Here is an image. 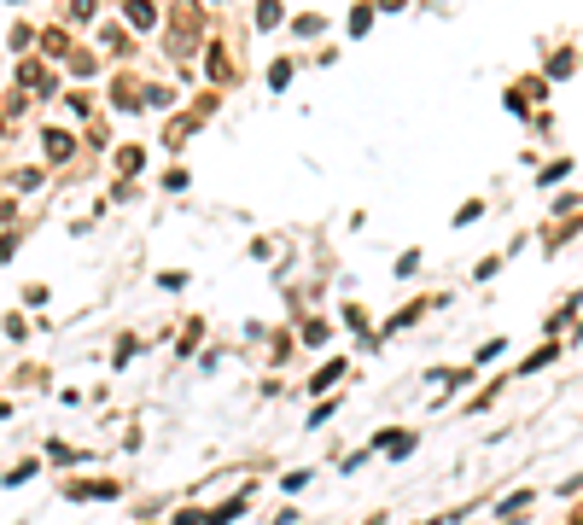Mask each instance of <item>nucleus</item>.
Masks as SVG:
<instances>
[{
    "label": "nucleus",
    "instance_id": "nucleus-1",
    "mask_svg": "<svg viewBox=\"0 0 583 525\" xmlns=\"http://www.w3.org/2000/svg\"><path fill=\"white\" fill-rule=\"evenodd\" d=\"M41 146H47V158H53V164H65L70 152H76V140H70L65 129H47V135H41Z\"/></svg>",
    "mask_w": 583,
    "mask_h": 525
},
{
    "label": "nucleus",
    "instance_id": "nucleus-2",
    "mask_svg": "<svg viewBox=\"0 0 583 525\" xmlns=\"http://www.w3.org/2000/svg\"><path fill=\"white\" fill-rule=\"evenodd\" d=\"M123 18H129L135 30H152V24H158V6H146V0H129V6H123Z\"/></svg>",
    "mask_w": 583,
    "mask_h": 525
},
{
    "label": "nucleus",
    "instance_id": "nucleus-3",
    "mask_svg": "<svg viewBox=\"0 0 583 525\" xmlns=\"http://www.w3.org/2000/svg\"><path fill=\"white\" fill-rule=\"evenodd\" d=\"M554 356H560V339H549V345H543V350H531V356L519 362V374H537V368H549Z\"/></svg>",
    "mask_w": 583,
    "mask_h": 525
},
{
    "label": "nucleus",
    "instance_id": "nucleus-4",
    "mask_svg": "<svg viewBox=\"0 0 583 525\" xmlns=\"http://www.w3.org/2000/svg\"><path fill=\"white\" fill-rule=\"evenodd\" d=\"M578 65H583V59H572V53L560 47V53H549V65H543V82H549V76H572Z\"/></svg>",
    "mask_w": 583,
    "mask_h": 525
},
{
    "label": "nucleus",
    "instance_id": "nucleus-5",
    "mask_svg": "<svg viewBox=\"0 0 583 525\" xmlns=\"http://www.w3.org/2000/svg\"><path fill=\"white\" fill-rule=\"evenodd\" d=\"M339 374H344V356H333L327 368H315V374H309V391H327V385L339 380Z\"/></svg>",
    "mask_w": 583,
    "mask_h": 525
},
{
    "label": "nucleus",
    "instance_id": "nucleus-6",
    "mask_svg": "<svg viewBox=\"0 0 583 525\" xmlns=\"http://www.w3.org/2000/svg\"><path fill=\"white\" fill-rule=\"evenodd\" d=\"M566 175H572V158H554V164L537 170V187H554V181H566Z\"/></svg>",
    "mask_w": 583,
    "mask_h": 525
},
{
    "label": "nucleus",
    "instance_id": "nucleus-7",
    "mask_svg": "<svg viewBox=\"0 0 583 525\" xmlns=\"http://www.w3.org/2000/svg\"><path fill=\"white\" fill-rule=\"evenodd\" d=\"M240 514H245V496H234V502H222V508L210 514V525H234Z\"/></svg>",
    "mask_w": 583,
    "mask_h": 525
},
{
    "label": "nucleus",
    "instance_id": "nucleus-8",
    "mask_svg": "<svg viewBox=\"0 0 583 525\" xmlns=\"http://www.w3.org/2000/svg\"><path fill=\"white\" fill-rule=\"evenodd\" d=\"M525 508H531V490H514V496L502 502V520H514V514H525ZM514 525H519V520H514Z\"/></svg>",
    "mask_w": 583,
    "mask_h": 525
},
{
    "label": "nucleus",
    "instance_id": "nucleus-9",
    "mask_svg": "<svg viewBox=\"0 0 583 525\" xmlns=\"http://www.w3.org/2000/svg\"><path fill=\"white\" fill-rule=\"evenodd\" d=\"M368 24H374V6H356V12H350V35H362Z\"/></svg>",
    "mask_w": 583,
    "mask_h": 525
},
{
    "label": "nucleus",
    "instance_id": "nucleus-10",
    "mask_svg": "<svg viewBox=\"0 0 583 525\" xmlns=\"http://www.w3.org/2000/svg\"><path fill=\"white\" fill-rule=\"evenodd\" d=\"M479 216H484V205L473 199V205H461V210H455V228H467V222H479Z\"/></svg>",
    "mask_w": 583,
    "mask_h": 525
},
{
    "label": "nucleus",
    "instance_id": "nucleus-11",
    "mask_svg": "<svg viewBox=\"0 0 583 525\" xmlns=\"http://www.w3.org/2000/svg\"><path fill=\"white\" fill-rule=\"evenodd\" d=\"M158 286H164V292H181V286H187V275H181V269H164V275H158Z\"/></svg>",
    "mask_w": 583,
    "mask_h": 525
},
{
    "label": "nucleus",
    "instance_id": "nucleus-12",
    "mask_svg": "<svg viewBox=\"0 0 583 525\" xmlns=\"http://www.w3.org/2000/svg\"><path fill=\"white\" fill-rule=\"evenodd\" d=\"M327 333H333V327H327V321H309V327H304V345H321V339H327Z\"/></svg>",
    "mask_w": 583,
    "mask_h": 525
},
{
    "label": "nucleus",
    "instance_id": "nucleus-13",
    "mask_svg": "<svg viewBox=\"0 0 583 525\" xmlns=\"http://www.w3.org/2000/svg\"><path fill=\"white\" fill-rule=\"evenodd\" d=\"M269 82H275V88H286V82H292V65H286V59H280V65H269Z\"/></svg>",
    "mask_w": 583,
    "mask_h": 525
}]
</instances>
